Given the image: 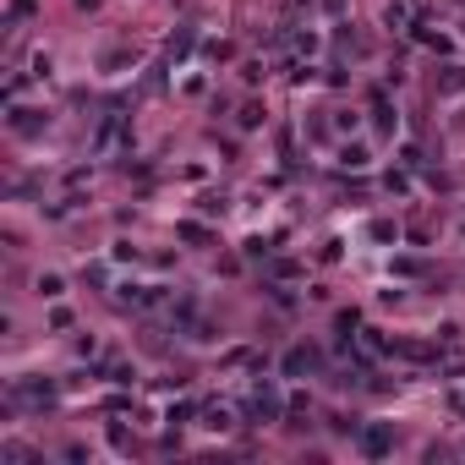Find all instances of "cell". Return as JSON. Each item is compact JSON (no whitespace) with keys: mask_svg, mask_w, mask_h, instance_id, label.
Wrapping results in <instances>:
<instances>
[{"mask_svg":"<svg viewBox=\"0 0 465 465\" xmlns=\"http://www.w3.org/2000/svg\"><path fill=\"white\" fill-rule=\"evenodd\" d=\"M389 449H394V432H389V427H361V454L378 460V454H389Z\"/></svg>","mask_w":465,"mask_h":465,"instance_id":"6da1fadb","label":"cell"},{"mask_svg":"<svg viewBox=\"0 0 465 465\" xmlns=\"http://www.w3.org/2000/svg\"><path fill=\"white\" fill-rule=\"evenodd\" d=\"M247 411H252L257 422H274V416H279V394L269 389V383H263V389H257L252 400H247Z\"/></svg>","mask_w":465,"mask_h":465,"instance_id":"7a4b0ae2","label":"cell"},{"mask_svg":"<svg viewBox=\"0 0 465 465\" xmlns=\"http://www.w3.org/2000/svg\"><path fill=\"white\" fill-rule=\"evenodd\" d=\"M312 367H317L312 351H290V356H285V372H312Z\"/></svg>","mask_w":465,"mask_h":465,"instance_id":"3957f363","label":"cell"},{"mask_svg":"<svg viewBox=\"0 0 465 465\" xmlns=\"http://www.w3.org/2000/svg\"><path fill=\"white\" fill-rule=\"evenodd\" d=\"M61 290H66V285H61L55 274H44V279H39V296H61Z\"/></svg>","mask_w":465,"mask_h":465,"instance_id":"277c9868","label":"cell"}]
</instances>
